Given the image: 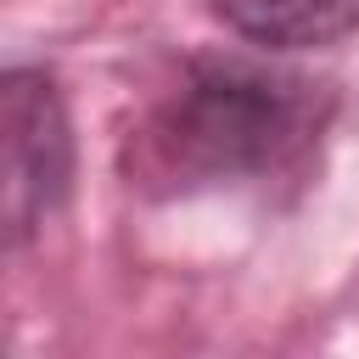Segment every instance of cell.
Here are the masks:
<instances>
[{
  "instance_id": "cell-3",
  "label": "cell",
  "mask_w": 359,
  "mask_h": 359,
  "mask_svg": "<svg viewBox=\"0 0 359 359\" xmlns=\"http://www.w3.org/2000/svg\"><path fill=\"white\" fill-rule=\"evenodd\" d=\"M230 34L264 50H314L359 28V0H202Z\"/></svg>"
},
{
  "instance_id": "cell-2",
  "label": "cell",
  "mask_w": 359,
  "mask_h": 359,
  "mask_svg": "<svg viewBox=\"0 0 359 359\" xmlns=\"http://www.w3.org/2000/svg\"><path fill=\"white\" fill-rule=\"evenodd\" d=\"M0 129H6V241L22 247L73 185V123L62 90L45 67H6L0 79Z\"/></svg>"
},
{
  "instance_id": "cell-1",
  "label": "cell",
  "mask_w": 359,
  "mask_h": 359,
  "mask_svg": "<svg viewBox=\"0 0 359 359\" xmlns=\"http://www.w3.org/2000/svg\"><path fill=\"white\" fill-rule=\"evenodd\" d=\"M325 118V84L236 56H208L191 62L180 90L151 112L140 168L168 191L269 180L314 151Z\"/></svg>"
}]
</instances>
